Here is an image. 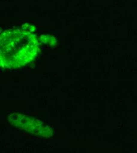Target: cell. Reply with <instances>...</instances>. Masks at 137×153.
<instances>
[{"label":"cell","instance_id":"obj_1","mask_svg":"<svg viewBox=\"0 0 137 153\" xmlns=\"http://www.w3.org/2000/svg\"><path fill=\"white\" fill-rule=\"evenodd\" d=\"M8 36L11 41L6 36L1 38V51L12 49V51L6 53L8 56L12 53L9 57L12 58L11 61H14L16 57V62H25L36 54V41L32 36L21 33H10Z\"/></svg>","mask_w":137,"mask_h":153}]
</instances>
